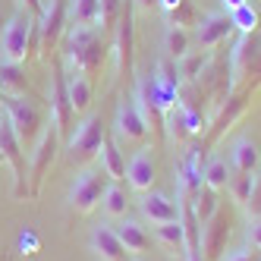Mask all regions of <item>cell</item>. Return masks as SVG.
<instances>
[{"instance_id": "6da1fadb", "label": "cell", "mask_w": 261, "mask_h": 261, "mask_svg": "<svg viewBox=\"0 0 261 261\" xmlns=\"http://www.w3.org/2000/svg\"><path fill=\"white\" fill-rule=\"evenodd\" d=\"M66 44H63V66L66 69H79L85 76H95L104 66L107 57V44H104V32L98 25H66Z\"/></svg>"}, {"instance_id": "7a4b0ae2", "label": "cell", "mask_w": 261, "mask_h": 261, "mask_svg": "<svg viewBox=\"0 0 261 261\" xmlns=\"http://www.w3.org/2000/svg\"><path fill=\"white\" fill-rule=\"evenodd\" d=\"M63 136L57 126H44L41 136L35 139V148H32V158H29V198H38L41 195V186L47 179V170L50 164L57 161V148H60Z\"/></svg>"}, {"instance_id": "3957f363", "label": "cell", "mask_w": 261, "mask_h": 261, "mask_svg": "<svg viewBox=\"0 0 261 261\" xmlns=\"http://www.w3.org/2000/svg\"><path fill=\"white\" fill-rule=\"evenodd\" d=\"M0 154L13 170V198H29V167H25V145L19 142L16 129L7 117H0Z\"/></svg>"}, {"instance_id": "277c9868", "label": "cell", "mask_w": 261, "mask_h": 261, "mask_svg": "<svg viewBox=\"0 0 261 261\" xmlns=\"http://www.w3.org/2000/svg\"><path fill=\"white\" fill-rule=\"evenodd\" d=\"M0 104H4V117L10 120V126L16 129L22 145H32L41 136V110L32 101H25L22 95H4Z\"/></svg>"}, {"instance_id": "5b68a950", "label": "cell", "mask_w": 261, "mask_h": 261, "mask_svg": "<svg viewBox=\"0 0 261 261\" xmlns=\"http://www.w3.org/2000/svg\"><path fill=\"white\" fill-rule=\"evenodd\" d=\"M107 136V129H104V120L98 114H88L79 126H76V133L69 136V161L72 164H79L85 167L91 158H98L101 154V142Z\"/></svg>"}, {"instance_id": "8992f818", "label": "cell", "mask_w": 261, "mask_h": 261, "mask_svg": "<svg viewBox=\"0 0 261 261\" xmlns=\"http://www.w3.org/2000/svg\"><path fill=\"white\" fill-rule=\"evenodd\" d=\"M104 189H107V176L85 167V170H79L76 182H72V189H69V208L76 214H91L101 204Z\"/></svg>"}, {"instance_id": "52a82bcc", "label": "cell", "mask_w": 261, "mask_h": 261, "mask_svg": "<svg viewBox=\"0 0 261 261\" xmlns=\"http://www.w3.org/2000/svg\"><path fill=\"white\" fill-rule=\"evenodd\" d=\"M230 230H233V217L227 208H217L201 223V258L204 261H220V255L227 252Z\"/></svg>"}, {"instance_id": "ba28073f", "label": "cell", "mask_w": 261, "mask_h": 261, "mask_svg": "<svg viewBox=\"0 0 261 261\" xmlns=\"http://www.w3.org/2000/svg\"><path fill=\"white\" fill-rule=\"evenodd\" d=\"M35 16L29 13H16L7 19L4 35H0V47H4V60L10 63H25L29 60V25H32Z\"/></svg>"}, {"instance_id": "9c48e42d", "label": "cell", "mask_w": 261, "mask_h": 261, "mask_svg": "<svg viewBox=\"0 0 261 261\" xmlns=\"http://www.w3.org/2000/svg\"><path fill=\"white\" fill-rule=\"evenodd\" d=\"M72 101H69V88H66V69L63 60L54 63V76H50V123L60 129V136L69 133L72 123Z\"/></svg>"}, {"instance_id": "30bf717a", "label": "cell", "mask_w": 261, "mask_h": 261, "mask_svg": "<svg viewBox=\"0 0 261 261\" xmlns=\"http://www.w3.org/2000/svg\"><path fill=\"white\" fill-rule=\"evenodd\" d=\"M38 22H41V54L57 50L63 32L69 25V0H50V4H44V13Z\"/></svg>"}, {"instance_id": "8fae6325", "label": "cell", "mask_w": 261, "mask_h": 261, "mask_svg": "<svg viewBox=\"0 0 261 261\" xmlns=\"http://www.w3.org/2000/svg\"><path fill=\"white\" fill-rule=\"evenodd\" d=\"M133 19H136V4L123 0L120 10V22H117V54H120V76L133 72V47H136V35H133Z\"/></svg>"}, {"instance_id": "7c38bea8", "label": "cell", "mask_w": 261, "mask_h": 261, "mask_svg": "<svg viewBox=\"0 0 261 261\" xmlns=\"http://www.w3.org/2000/svg\"><path fill=\"white\" fill-rule=\"evenodd\" d=\"M164 126L170 129V136H173L176 142L189 139V136H198V133H204V129H208L201 110H189V107H182V104H173L170 110H167Z\"/></svg>"}, {"instance_id": "4fadbf2b", "label": "cell", "mask_w": 261, "mask_h": 261, "mask_svg": "<svg viewBox=\"0 0 261 261\" xmlns=\"http://www.w3.org/2000/svg\"><path fill=\"white\" fill-rule=\"evenodd\" d=\"M230 32H233V22H230L227 13H208V16H201L198 25H195V41H198L201 50H211V47L227 41Z\"/></svg>"}, {"instance_id": "5bb4252c", "label": "cell", "mask_w": 261, "mask_h": 261, "mask_svg": "<svg viewBox=\"0 0 261 261\" xmlns=\"http://www.w3.org/2000/svg\"><path fill=\"white\" fill-rule=\"evenodd\" d=\"M114 126H117V136L123 142H145L148 139V123L142 120V114H139V107L133 104V98H123L120 101Z\"/></svg>"}, {"instance_id": "9a60e30c", "label": "cell", "mask_w": 261, "mask_h": 261, "mask_svg": "<svg viewBox=\"0 0 261 261\" xmlns=\"http://www.w3.org/2000/svg\"><path fill=\"white\" fill-rule=\"evenodd\" d=\"M204 186V167H201V151L192 148L186 161L179 164V198L192 201L198 195V189Z\"/></svg>"}, {"instance_id": "2e32d148", "label": "cell", "mask_w": 261, "mask_h": 261, "mask_svg": "<svg viewBox=\"0 0 261 261\" xmlns=\"http://www.w3.org/2000/svg\"><path fill=\"white\" fill-rule=\"evenodd\" d=\"M66 69V66H63ZM66 88H69V101H72V114L82 117L88 114L91 107V98H95V88H91V76L79 69H66Z\"/></svg>"}, {"instance_id": "e0dca14e", "label": "cell", "mask_w": 261, "mask_h": 261, "mask_svg": "<svg viewBox=\"0 0 261 261\" xmlns=\"http://www.w3.org/2000/svg\"><path fill=\"white\" fill-rule=\"evenodd\" d=\"M142 214L151 220V223H170V220H179V201L167 198L164 192H145L142 198Z\"/></svg>"}, {"instance_id": "ac0fdd59", "label": "cell", "mask_w": 261, "mask_h": 261, "mask_svg": "<svg viewBox=\"0 0 261 261\" xmlns=\"http://www.w3.org/2000/svg\"><path fill=\"white\" fill-rule=\"evenodd\" d=\"M91 252L101 261H126V255H129L114 227H95V233H91Z\"/></svg>"}, {"instance_id": "d6986e66", "label": "cell", "mask_w": 261, "mask_h": 261, "mask_svg": "<svg viewBox=\"0 0 261 261\" xmlns=\"http://www.w3.org/2000/svg\"><path fill=\"white\" fill-rule=\"evenodd\" d=\"M126 179H129V186H133L136 192H148L154 186V158L148 154V148H145V151H139L133 161H129Z\"/></svg>"}, {"instance_id": "ffe728a7", "label": "cell", "mask_w": 261, "mask_h": 261, "mask_svg": "<svg viewBox=\"0 0 261 261\" xmlns=\"http://www.w3.org/2000/svg\"><path fill=\"white\" fill-rule=\"evenodd\" d=\"M101 167H104V176L107 179H114V182H123L126 179V161H123V151H120V145L104 136L101 142Z\"/></svg>"}, {"instance_id": "44dd1931", "label": "cell", "mask_w": 261, "mask_h": 261, "mask_svg": "<svg viewBox=\"0 0 261 261\" xmlns=\"http://www.w3.org/2000/svg\"><path fill=\"white\" fill-rule=\"evenodd\" d=\"M114 230H117L123 249H126L129 255H142L148 246H151V236H148L145 227H142V223H136V220H123L120 227H114Z\"/></svg>"}, {"instance_id": "7402d4cb", "label": "cell", "mask_w": 261, "mask_h": 261, "mask_svg": "<svg viewBox=\"0 0 261 261\" xmlns=\"http://www.w3.org/2000/svg\"><path fill=\"white\" fill-rule=\"evenodd\" d=\"M258 161H261V154H258V145H255L252 139H239V142L233 145L230 167H233L236 173H255V170H258Z\"/></svg>"}, {"instance_id": "603a6c76", "label": "cell", "mask_w": 261, "mask_h": 261, "mask_svg": "<svg viewBox=\"0 0 261 261\" xmlns=\"http://www.w3.org/2000/svg\"><path fill=\"white\" fill-rule=\"evenodd\" d=\"M0 91L4 95H22V91H29V79H25L22 63H10V60L0 63Z\"/></svg>"}, {"instance_id": "cb8c5ba5", "label": "cell", "mask_w": 261, "mask_h": 261, "mask_svg": "<svg viewBox=\"0 0 261 261\" xmlns=\"http://www.w3.org/2000/svg\"><path fill=\"white\" fill-rule=\"evenodd\" d=\"M189 44H192V38H189V29L170 25V29L164 32V50H167V57H170V60H179V57H186V54H189Z\"/></svg>"}, {"instance_id": "d4e9b609", "label": "cell", "mask_w": 261, "mask_h": 261, "mask_svg": "<svg viewBox=\"0 0 261 261\" xmlns=\"http://www.w3.org/2000/svg\"><path fill=\"white\" fill-rule=\"evenodd\" d=\"M230 176H233V167L223 161V158H211L208 167H204V186H208V189H214V192L227 189Z\"/></svg>"}, {"instance_id": "484cf974", "label": "cell", "mask_w": 261, "mask_h": 261, "mask_svg": "<svg viewBox=\"0 0 261 261\" xmlns=\"http://www.w3.org/2000/svg\"><path fill=\"white\" fill-rule=\"evenodd\" d=\"M101 208L107 217H123L126 208H129V198H126V189L120 182H110L104 189V198H101Z\"/></svg>"}, {"instance_id": "4316f807", "label": "cell", "mask_w": 261, "mask_h": 261, "mask_svg": "<svg viewBox=\"0 0 261 261\" xmlns=\"http://www.w3.org/2000/svg\"><path fill=\"white\" fill-rule=\"evenodd\" d=\"M69 25H98V0H69Z\"/></svg>"}, {"instance_id": "83f0119b", "label": "cell", "mask_w": 261, "mask_h": 261, "mask_svg": "<svg viewBox=\"0 0 261 261\" xmlns=\"http://www.w3.org/2000/svg\"><path fill=\"white\" fill-rule=\"evenodd\" d=\"M204 63H208V50H189L186 57H179V60H176L179 79H186V82H195V79L201 76Z\"/></svg>"}, {"instance_id": "f1b7e54d", "label": "cell", "mask_w": 261, "mask_h": 261, "mask_svg": "<svg viewBox=\"0 0 261 261\" xmlns=\"http://www.w3.org/2000/svg\"><path fill=\"white\" fill-rule=\"evenodd\" d=\"M220 208V201H217V192L214 189H208V186H201L198 189V195L192 198V214H195V220L198 223H204L214 211Z\"/></svg>"}, {"instance_id": "f546056e", "label": "cell", "mask_w": 261, "mask_h": 261, "mask_svg": "<svg viewBox=\"0 0 261 261\" xmlns=\"http://www.w3.org/2000/svg\"><path fill=\"white\" fill-rule=\"evenodd\" d=\"M154 239L167 249H179L186 246V230H182V220H170V223H158Z\"/></svg>"}, {"instance_id": "4dcf8cb0", "label": "cell", "mask_w": 261, "mask_h": 261, "mask_svg": "<svg viewBox=\"0 0 261 261\" xmlns=\"http://www.w3.org/2000/svg\"><path fill=\"white\" fill-rule=\"evenodd\" d=\"M120 10H123V0H98V29H101L104 35L117 29Z\"/></svg>"}, {"instance_id": "1f68e13d", "label": "cell", "mask_w": 261, "mask_h": 261, "mask_svg": "<svg viewBox=\"0 0 261 261\" xmlns=\"http://www.w3.org/2000/svg\"><path fill=\"white\" fill-rule=\"evenodd\" d=\"M233 173H236V170H233ZM227 189H230V195H233L236 204H249L252 189H255V173H236V176H230Z\"/></svg>"}, {"instance_id": "d6a6232c", "label": "cell", "mask_w": 261, "mask_h": 261, "mask_svg": "<svg viewBox=\"0 0 261 261\" xmlns=\"http://www.w3.org/2000/svg\"><path fill=\"white\" fill-rule=\"evenodd\" d=\"M230 22H233V29H239L242 35H252V32H258V13L252 10V4H242V7H236V10L230 13Z\"/></svg>"}, {"instance_id": "836d02e7", "label": "cell", "mask_w": 261, "mask_h": 261, "mask_svg": "<svg viewBox=\"0 0 261 261\" xmlns=\"http://www.w3.org/2000/svg\"><path fill=\"white\" fill-rule=\"evenodd\" d=\"M170 16V25H179V29H189V25H198V16H195V7L189 4V0H182V4L176 10L167 13Z\"/></svg>"}, {"instance_id": "e575fe53", "label": "cell", "mask_w": 261, "mask_h": 261, "mask_svg": "<svg viewBox=\"0 0 261 261\" xmlns=\"http://www.w3.org/2000/svg\"><path fill=\"white\" fill-rule=\"evenodd\" d=\"M246 208L252 217H261V176H255V189H252V198H249Z\"/></svg>"}, {"instance_id": "d590c367", "label": "cell", "mask_w": 261, "mask_h": 261, "mask_svg": "<svg viewBox=\"0 0 261 261\" xmlns=\"http://www.w3.org/2000/svg\"><path fill=\"white\" fill-rule=\"evenodd\" d=\"M249 242H252V249H258L261 252V217H252L249 220Z\"/></svg>"}, {"instance_id": "8d00e7d4", "label": "cell", "mask_w": 261, "mask_h": 261, "mask_svg": "<svg viewBox=\"0 0 261 261\" xmlns=\"http://www.w3.org/2000/svg\"><path fill=\"white\" fill-rule=\"evenodd\" d=\"M223 261H261V255H258V249L252 252V249H236V252H230Z\"/></svg>"}, {"instance_id": "74e56055", "label": "cell", "mask_w": 261, "mask_h": 261, "mask_svg": "<svg viewBox=\"0 0 261 261\" xmlns=\"http://www.w3.org/2000/svg\"><path fill=\"white\" fill-rule=\"evenodd\" d=\"M19 10H25L29 16H35V19H41V13H44V0H19Z\"/></svg>"}, {"instance_id": "f35d334b", "label": "cell", "mask_w": 261, "mask_h": 261, "mask_svg": "<svg viewBox=\"0 0 261 261\" xmlns=\"http://www.w3.org/2000/svg\"><path fill=\"white\" fill-rule=\"evenodd\" d=\"M19 249L29 252V255H35V252H38V236H35V233H22L19 236Z\"/></svg>"}, {"instance_id": "ab89813d", "label": "cell", "mask_w": 261, "mask_h": 261, "mask_svg": "<svg viewBox=\"0 0 261 261\" xmlns=\"http://www.w3.org/2000/svg\"><path fill=\"white\" fill-rule=\"evenodd\" d=\"M220 4H223V10H236V7H242V4H249V0H220Z\"/></svg>"}, {"instance_id": "60d3db41", "label": "cell", "mask_w": 261, "mask_h": 261, "mask_svg": "<svg viewBox=\"0 0 261 261\" xmlns=\"http://www.w3.org/2000/svg\"><path fill=\"white\" fill-rule=\"evenodd\" d=\"M158 4H161V7H164L167 13H170V10H176V7L182 4V0H158Z\"/></svg>"}, {"instance_id": "b9f144b4", "label": "cell", "mask_w": 261, "mask_h": 261, "mask_svg": "<svg viewBox=\"0 0 261 261\" xmlns=\"http://www.w3.org/2000/svg\"><path fill=\"white\" fill-rule=\"evenodd\" d=\"M133 4H139V7H154L158 0H133Z\"/></svg>"}, {"instance_id": "7bdbcfd3", "label": "cell", "mask_w": 261, "mask_h": 261, "mask_svg": "<svg viewBox=\"0 0 261 261\" xmlns=\"http://www.w3.org/2000/svg\"><path fill=\"white\" fill-rule=\"evenodd\" d=\"M4 25H7V19H4V16H0V35H4Z\"/></svg>"}, {"instance_id": "ee69618b", "label": "cell", "mask_w": 261, "mask_h": 261, "mask_svg": "<svg viewBox=\"0 0 261 261\" xmlns=\"http://www.w3.org/2000/svg\"><path fill=\"white\" fill-rule=\"evenodd\" d=\"M0 164H4V154H0Z\"/></svg>"}, {"instance_id": "f6af8a7d", "label": "cell", "mask_w": 261, "mask_h": 261, "mask_svg": "<svg viewBox=\"0 0 261 261\" xmlns=\"http://www.w3.org/2000/svg\"><path fill=\"white\" fill-rule=\"evenodd\" d=\"M0 98H4V91H0Z\"/></svg>"}, {"instance_id": "bcb514c9", "label": "cell", "mask_w": 261, "mask_h": 261, "mask_svg": "<svg viewBox=\"0 0 261 261\" xmlns=\"http://www.w3.org/2000/svg\"><path fill=\"white\" fill-rule=\"evenodd\" d=\"M0 261H7V258H0Z\"/></svg>"}]
</instances>
